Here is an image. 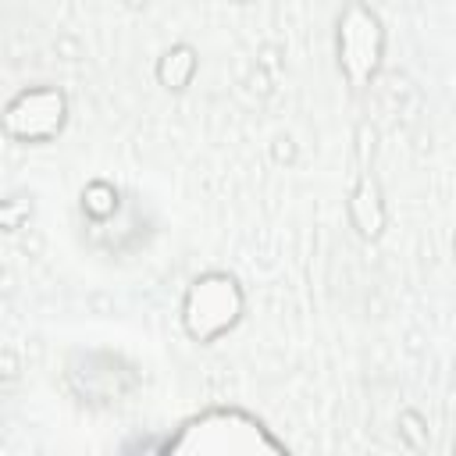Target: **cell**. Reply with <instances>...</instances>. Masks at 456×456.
<instances>
[{"mask_svg": "<svg viewBox=\"0 0 456 456\" xmlns=\"http://www.w3.org/2000/svg\"><path fill=\"white\" fill-rule=\"evenodd\" d=\"M167 452H281L285 445L246 410L214 406L182 424L164 445Z\"/></svg>", "mask_w": 456, "mask_h": 456, "instance_id": "cell-1", "label": "cell"}, {"mask_svg": "<svg viewBox=\"0 0 456 456\" xmlns=\"http://www.w3.org/2000/svg\"><path fill=\"white\" fill-rule=\"evenodd\" d=\"M239 317H242V289L224 271L200 274L182 299V324L196 342L221 338L239 324Z\"/></svg>", "mask_w": 456, "mask_h": 456, "instance_id": "cell-2", "label": "cell"}, {"mask_svg": "<svg viewBox=\"0 0 456 456\" xmlns=\"http://www.w3.org/2000/svg\"><path fill=\"white\" fill-rule=\"evenodd\" d=\"M64 118H68L64 93L50 82H39V86L18 89L7 100V107L0 114V128L7 139L21 142V146H39V142H50L64 128Z\"/></svg>", "mask_w": 456, "mask_h": 456, "instance_id": "cell-3", "label": "cell"}, {"mask_svg": "<svg viewBox=\"0 0 456 456\" xmlns=\"http://www.w3.org/2000/svg\"><path fill=\"white\" fill-rule=\"evenodd\" d=\"M381 50H385V32L378 14L367 11L363 4H349L338 18V68L353 89H363L374 78L381 64Z\"/></svg>", "mask_w": 456, "mask_h": 456, "instance_id": "cell-4", "label": "cell"}, {"mask_svg": "<svg viewBox=\"0 0 456 456\" xmlns=\"http://www.w3.org/2000/svg\"><path fill=\"white\" fill-rule=\"evenodd\" d=\"M239 4H246V0H239Z\"/></svg>", "mask_w": 456, "mask_h": 456, "instance_id": "cell-5", "label": "cell"}]
</instances>
